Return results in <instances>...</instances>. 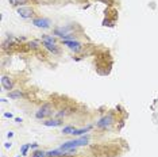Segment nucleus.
<instances>
[{
  "instance_id": "nucleus-1",
  "label": "nucleus",
  "mask_w": 158,
  "mask_h": 157,
  "mask_svg": "<svg viewBox=\"0 0 158 157\" xmlns=\"http://www.w3.org/2000/svg\"><path fill=\"white\" fill-rule=\"evenodd\" d=\"M89 142V138L88 137H81V138H77V140H73V141H68L65 144H62L60 146L61 150H72V149H76L79 146H84Z\"/></svg>"
},
{
  "instance_id": "nucleus-2",
  "label": "nucleus",
  "mask_w": 158,
  "mask_h": 157,
  "mask_svg": "<svg viewBox=\"0 0 158 157\" xmlns=\"http://www.w3.org/2000/svg\"><path fill=\"white\" fill-rule=\"evenodd\" d=\"M51 112H53V109H51L50 104H43L38 111L35 112V118L37 119H43V118H46V116L51 115Z\"/></svg>"
},
{
  "instance_id": "nucleus-3",
  "label": "nucleus",
  "mask_w": 158,
  "mask_h": 157,
  "mask_svg": "<svg viewBox=\"0 0 158 157\" xmlns=\"http://www.w3.org/2000/svg\"><path fill=\"white\" fill-rule=\"evenodd\" d=\"M112 123H114V114L110 112V114H107L105 116H103V118L97 122V127L99 129H107V127H110Z\"/></svg>"
},
{
  "instance_id": "nucleus-4",
  "label": "nucleus",
  "mask_w": 158,
  "mask_h": 157,
  "mask_svg": "<svg viewBox=\"0 0 158 157\" xmlns=\"http://www.w3.org/2000/svg\"><path fill=\"white\" fill-rule=\"evenodd\" d=\"M62 43L65 46H68L70 50L76 51V53H79V51L82 49L81 43H80V42H77V41H74V39H62Z\"/></svg>"
},
{
  "instance_id": "nucleus-5",
  "label": "nucleus",
  "mask_w": 158,
  "mask_h": 157,
  "mask_svg": "<svg viewBox=\"0 0 158 157\" xmlns=\"http://www.w3.org/2000/svg\"><path fill=\"white\" fill-rule=\"evenodd\" d=\"M32 25L35 27H39V29H49L50 27V20L46 19V18H35L32 20Z\"/></svg>"
},
{
  "instance_id": "nucleus-6",
  "label": "nucleus",
  "mask_w": 158,
  "mask_h": 157,
  "mask_svg": "<svg viewBox=\"0 0 158 157\" xmlns=\"http://www.w3.org/2000/svg\"><path fill=\"white\" fill-rule=\"evenodd\" d=\"M32 14H34V11H32V8H30V7H19V8H18V15H19L20 18L29 19V18L32 16Z\"/></svg>"
},
{
  "instance_id": "nucleus-7",
  "label": "nucleus",
  "mask_w": 158,
  "mask_h": 157,
  "mask_svg": "<svg viewBox=\"0 0 158 157\" xmlns=\"http://www.w3.org/2000/svg\"><path fill=\"white\" fill-rule=\"evenodd\" d=\"M1 85H3L4 90L10 92V91L12 90V87H14V83H12V80H11V77L6 76V75L1 76Z\"/></svg>"
},
{
  "instance_id": "nucleus-8",
  "label": "nucleus",
  "mask_w": 158,
  "mask_h": 157,
  "mask_svg": "<svg viewBox=\"0 0 158 157\" xmlns=\"http://www.w3.org/2000/svg\"><path fill=\"white\" fill-rule=\"evenodd\" d=\"M43 125L46 127H57V126H61L62 125V122L60 119H49V121H45Z\"/></svg>"
},
{
  "instance_id": "nucleus-9",
  "label": "nucleus",
  "mask_w": 158,
  "mask_h": 157,
  "mask_svg": "<svg viewBox=\"0 0 158 157\" xmlns=\"http://www.w3.org/2000/svg\"><path fill=\"white\" fill-rule=\"evenodd\" d=\"M43 46L48 49V50L53 51L54 54H58V53H60V49H58V46L56 45V43H50V42H43Z\"/></svg>"
},
{
  "instance_id": "nucleus-10",
  "label": "nucleus",
  "mask_w": 158,
  "mask_h": 157,
  "mask_svg": "<svg viewBox=\"0 0 158 157\" xmlns=\"http://www.w3.org/2000/svg\"><path fill=\"white\" fill-rule=\"evenodd\" d=\"M22 96H23V93L20 92V91H10V92H8V98H10V99H14V100L20 99Z\"/></svg>"
},
{
  "instance_id": "nucleus-11",
  "label": "nucleus",
  "mask_w": 158,
  "mask_h": 157,
  "mask_svg": "<svg viewBox=\"0 0 158 157\" xmlns=\"http://www.w3.org/2000/svg\"><path fill=\"white\" fill-rule=\"evenodd\" d=\"M91 130V126H87L84 129H74V132L72 133V135H81V134H85Z\"/></svg>"
},
{
  "instance_id": "nucleus-12",
  "label": "nucleus",
  "mask_w": 158,
  "mask_h": 157,
  "mask_svg": "<svg viewBox=\"0 0 158 157\" xmlns=\"http://www.w3.org/2000/svg\"><path fill=\"white\" fill-rule=\"evenodd\" d=\"M10 3L12 6H25L27 3V0H10Z\"/></svg>"
},
{
  "instance_id": "nucleus-13",
  "label": "nucleus",
  "mask_w": 158,
  "mask_h": 157,
  "mask_svg": "<svg viewBox=\"0 0 158 157\" xmlns=\"http://www.w3.org/2000/svg\"><path fill=\"white\" fill-rule=\"evenodd\" d=\"M31 144H23L22 148H20V153H22V156H26L27 154V150H29V148Z\"/></svg>"
},
{
  "instance_id": "nucleus-14",
  "label": "nucleus",
  "mask_w": 158,
  "mask_h": 157,
  "mask_svg": "<svg viewBox=\"0 0 158 157\" xmlns=\"http://www.w3.org/2000/svg\"><path fill=\"white\" fill-rule=\"evenodd\" d=\"M74 132V127L73 126H66V127L62 129V134H72Z\"/></svg>"
},
{
  "instance_id": "nucleus-15",
  "label": "nucleus",
  "mask_w": 158,
  "mask_h": 157,
  "mask_svg": "<svg viewBox=\"0 0 158 157\" xmlns=\"http://www.w3.org/2000/svg\"><path fill=\"white\" fill-rule=\"evenodd\" d=\"M31 157H48L46 156V152H42V150H35L34 153H32Z\"/></svg>"
},
{
  "instance_id": "nucleus-16",
  "label": "nucleus",
  "mask_w": 158,
  "mask_h": 157,
  "mask_svg": "<svg viewBox=\"0 0 158 157\" xmlns=\"http://www.w3.org/2000/svg\"><path fill=\"white\" fill-rule=\"evenodd\" d=\"M29 45H30V46H31V48H34V49H37V48H38V43H37V42H35V41L30 42Z\"/></svg>"
},
{
  "instance_id": "nucleus-17",
  "label": "nucleus",
  "mask_w": 158,
  "mask_h": 157,
  "mask_svg": "<svg viewBox=\"0 0 158 157\" xmlns=\"http://www.w3.org/2000/svg\"><path fill=\"white\" fill-rule=\"evenodd\" d=\"M4 116H6V118H12V114H11V112H6V114H4Z\"/></svg>"
},
{
  "instance_id": "nucleus-18",
  "label": "nucleus",
  "mask_w": 158,
  "mask_h": 157,
  "mask_svg": "<svg viewBox=\"0 0 158 157\" xmlns=\"http://www.w3.org/2000/svg\"><path fill=\"white\" fill-rule=\"evenodd\" d=\"M30 148H31V149H37V148H38V144H35V142H34V144L30 145Z\"/></svg>"
},
{
  "instance_id": "nucleus-19",
  "label": "nucleus",
  "mask_w": 158,
  "mask_h": 157,
  "mask_svg": "<svg viewBox=\"0 0 158 157\" xmlns=\"http://www.w3.org/2000/svg\"><path fill=\"white\" fill-rule=\"evenodd\" d=\"M7 137H8V138H12L14 137V133L12 132H8V133H7Z\"/></svg>"
},
{
  "instance_id": "nucleus-20",
  "label": "nucleus",
  "mask_w": 158,
  "mask_h": 157,
  "mask_svg": "<svg viewBox=\"0 0 158 157\" xmlns=\"http://www.w3.org/2000/svg\"><path fill=\"white\" fill-rule=\"evenodd\" d=\"M4 146H6V148H7V149H10V148H11V146H12V144H11V142H7V144H6V145H4Z\"/></svg>"
},
{
  "instance_id": "nucleus-21",
  "label": "nucleus",
  "mask_w": 158,
  "mask_h": 157,
  "mask_svg": "<svg viewBox=\"0 0 158 157\" xmlns=\"http://www.w3.org/2000/svg\"><path fill=\"white\" fill-rule=\"evenodd\" d=\"M100 1H104L105 4H111V0H100Z\"/></svg>"
},
{
  "instance_id": "nucleus-22",
  "label": "nucleus",
  "mask_w": 158,
  "mask_h": 157,
  "mask_svg": "<svg viewBox=\"0 0 158 157\" xmlns=\"http://www.w3.org/2000/svg\"><path fill=\"white\" fill-rule=\"evenodd\" d=\"M16 157H20V156H16Z\"/></svg>"
}]
</instances>
